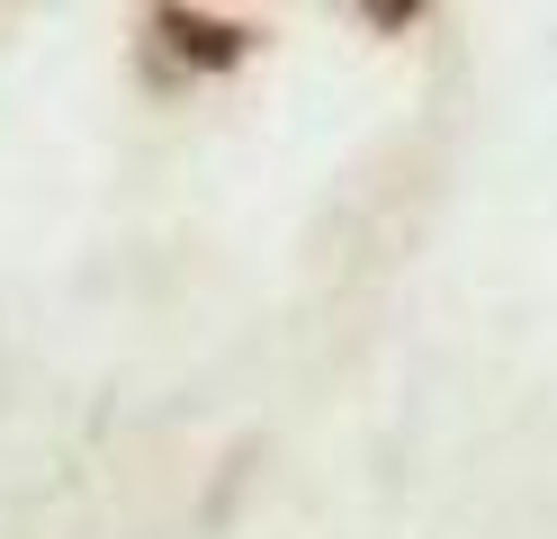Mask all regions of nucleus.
<instances>
[{"label": "nucleus", "mask_w": 557, "mask_h": 539, "mask_svg": "<svg viewBox=\"0 0 557 539\" xmlns=\"http://www.w3.org/2000/svg\"><path fill=\"white\" fill-rule=\"evenodd\" d=\"M153 36H162L181 63H198V72H234L243 54L261 46L252 19H216V10H153Z\"/></svg>", "instance_id": "1"}]
</instances>
